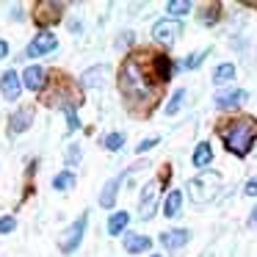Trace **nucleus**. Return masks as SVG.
<instances>
[{
	"label": "nucleus",
	"instance_id": "f257e3e1",
	"mask_svg": "<svg viewBox=\"0 0 257 257\" xmlns=\"http://www.w3.org/2000/svg\"><path fill=\"white\" fill-rule=\"evenodd\" d=\"M119 86H122V94L127 97L130 102H144L152 97L150 91V83H147V75L141 69L139 58H127L119 72Z\"/></svg>",
	"mask_w": 257,
	"mask_h": 257
},
{
	"label": "nucleus",
	"instance_id": "f03ea898",
	"mask_svg": "<svg viewBox=\"0 0 257 257\" xmlns=\"http://www.w3.org/2000/svg\"><path fill=\"white\" fill-rule=\"evenodd\" d=\"M254 122L251 119H240V122H232L227 130L221 133L224 144H227L229 152H235V155H246L251 147V139H254Z\"/></svg>",
	"mask_w": 257,
	"mask_h": 257
},
{
	"label": "nucleus",
	"instance_id": "7ed1b4c3",
	"mask_svg": "<svg viewBox=\"0 0 257 257\" xmlns=\"http://www.w3.org/2000/svg\"><path fill=\"white\" fill-rule=\"evenodd\" d=\"M218 188H221V177L216 172H202L199 177H194L188 183V194L194 205H207V202L216 199Z\"/></svg>",
	"mask_w": 257,
	"mask_h": 257
},
{
	"label": "nucleus",
	"instance_id": "20e7f679",
	"mask_svg": "<svg viewBox=\"0 0 257 257\" xmlns=\"http://www.w3.org/2000/svg\"><path fill=\"white\" fill-rule=\"evenodd\" d=\"M86 221H89V216L83 213V216H80L78 221H75L72 227L67 229V232H64L61 243H58V246H61V251H64V254H72V251L80 246V240H83V232H86Z\"/></svg>",
	"mask_w": 257,
	"mask_h": 257
},
{
	"label": "nucleus",
	"instance_id": "39448f33",
	"mask_svg": "<svg viewBox=\"0 0 257 257\" xmlns=\"http://www.w3.org/2000/svg\"><path fill=\"white\" fill-rule=\"evenodd\" d=\"M183 34V25H180V20H158L155 25H152V39L155 42H163V45H172L177 36Z\"/></svg>",
	"mask_w": 257,
	"mask_h": 257
},
{
	"label": "nucleus",
	"instance_id": "423d86ee",
	"mask_svg": "<svg viewBox=\"0 0 257 257\" xmlns=\"http://www.w3.org/2000/svg\"><path fill=\"white\" fill-rule=\"evenodd\" d=\"M158 180H152V183H147L144 188H141V202H139V216L144 218H152L155 216V205H158Z\"/></svg>",
	"mask_w": 257,
	"mask_h": 257
},
{
	"label": "nucleus",
	"instance_id": "0eeeda50",
	"mask_svg": "<svg viewBox=\"0 0 257 257\" xmlns=\"http://www.w3.org/2000/svg\"><path fill=\"white\" fill-rule=\"evenodd\" d=\"M0 91H3V97L6 100H17L20 91H23V78H20L14 69H9V72H3V78H0Z\"/></svg>",
	"mask_w": 257,
	"mask_h": 257
},
{
	"label": "nucleus",
	"instance_id": "6e6552de",
	"mask_svg": "<svg viewBox=\"0 0 257 257\" xmlns=\"http://www.w3.org/2000/svg\"><path fill=\"white\" fill-rule=\"evenodd\" d=\"M58 47V42H56V36L53 34H39L34 42L28 45V58H36V56H45V53H50V50H56Z\"/></svg>",
	"mask_w": 257,
	"mask_h": 257
},
{
	"label": "nucleus",
	"instance_id": "1a4fd4ad",
	"mask_svg": "<svg viewBox=\"0 0 257 257\" xmlns=\"http://www.w3.org/2000/svg\"><path fill=\"white\" fill-rule=\"evenodd\" d=\"M191 240V232L188 229H169V232H163L161 235V243L166 246L169 251H174V249H183L185 243Z\"/></svg>",
	"mask_w": 257,
	"mask_h": 257
},
{
	"label": "nucleus",
	"instance_id": "9d476101",
	"mask_svg": "<svg viewBox=\"0 0 257 257\" xmlns=\"http://www.w3.org/2000/svg\"><path fill=\"white\" fill-rule=\"evenodd\" d=\"M61 3H50V0H45V3H39L36 6V23L39 25H50V23H56L58 17H61Z\"/></svg>",
	"mask_w": 257,
	"mask_h": 257
},
{
	"label": "nucleus",
	"instance_id": "9b49d317",
	"mask_svg": "<svg viewBox=\"0 0 257 257\" xmlns=\"http://www.w3.org/2000/svg\"><path fill=\"white\" fill-rule=\"evenodd\" d=\"M31 122H34V108H20V111L12 113V119H9V130H12V133H25V130L31 127Z\"/></svg>",
	"mask_w": 257,
	"mask_h": 257
},
{
	"label": "nucleus",
	"instance_id": "f8f14e48",
	"mask_svg": "<svg viewBox=\"0 0 257 257\" xmlns=\"http://www.w3.org/2000/svg\"><path fill=\"white\" fill-rule=\"evenodd\" d=\"M23 86L31 91H39L42 86H45V69L42 67H28L23 72Z\"/></svg>",
	"mask_w": 257,
	"mask_h": 257
},
{
	"label": "nucleus",
	"instance_id": "ddd939ff",
	"mask_svg": "<svg viewBox=\"0 0 257 257\" xmlns=\"http://www.w3.org/2000/svg\"><path fill=\"white\" fill-rule=\"evenodd\" d=\"M152 246V240L147 238V235H124V251H130V254H139V251H147Z\"/></svg>",
	"mask_w": 257,
	"mask_h": 257
},
{
	"label": "nucleus",
	"instance_id": "4468645a",
	"mask_svg": "<svg viewBox=\"0 0 257 257\" xmlns=\"http://www.w3.org/2000/svg\"><path fill=\"white\" fill-rule=\"evenodd\" d=\"M102 83H105V67H91L80 75V86H86V89H94Z\"/></svg>",
	"mask_w": 257,
	"mask_h": 257
},
{
	"label": "nucleus",
	"instance_id": "2eb2a0df",
	"mask_svg": "<svg viewBox=\"0 0 257 257\" xmlns=\"http://www.w3.org/2000/svg\"><path fill=\"white\" fill-rule=\"evenodd\" d=\"M122 180L124 177H113V180L105 183V188H102V194H100V205L102 207H113V202H116V191H119V185H122Z\"/></svg>",
	"mask_w": 257,
	"mask_h": 257
},
{
	"label": "nucleus",
	"instance_id": "dca6fc26",
	"mask_svg": "<svg viewBox=\"0 0 257 257\" xmlns=\"http://www.w3.org/2000/svg\"><path fill=\"white\" fill-rule=\"evenodd\" d=\"M243 100H246V91L232 89V91H224V94H218V97H216V105H218V108H235V105H240Z\"/></svg>",
	"mask_w": 257,
	"mask_h": 257
},
{
	"label": "nucleus",
	"instance_id": "f3484780",
	"mask_svg": "<svg viewBox=\"0 0 257 257\" xmlns=\"http://www.w3.org/2000/svg\"><path fill=\"white\" fill-rule=\"evenodd\" d=\"M180 207H183V194H180V191H169L166 202H163V216L166 218L180 216Z\"/></svg>",
	"mask_w": 257,
	"mask_h": 257
},
{
	"label": "nucleus",
	"instance_id": "a211bd4d",
	"mask_svg": "<svg viewBox=\"0 0 257 257\" xmlns=\"http://www.w3.org/2000/svg\"><path fill=\"white\" fill-rule=\"evenodd\" d=\"M191 161H194V166H196V169H205L207 163L213 161V147H210V144H205V141H202V144H196L194 158H191Z\"/></svg>",
	"mask_w": 257,
	"mask_h": 257
},
{
	"label": "nucleus",
	"instance_id": "6ab92c4d",
	"mask_svg": "<svg viewBox=\"0 0 257 257\" xmlns=\"http://www.w3.org/2000/svg\"><path fill=\"white\" fill-rule=\"evenodd\" d=\"M130 224V216L124 210H119V213H113L111 218H108V235H119L124 227Z\"/></svg>",
	"mask_w": 257,
	"mask_h": 257
},
{
	"label": "nucleus",
	"instance_id": "aec40b11",
	"mask_svg": "<svg viewBox=\"0 0 257 257\" xmlns=\"http://www.w3.org/2000/svg\"><path fill=\"white\" fill-rule=\"evenodd\" d=\"M229 80H235V67L232 64H221V67H216V72H213V83L224 86V83H229Z\"/></svg>",
	"mask_w": 257,
	"mask_h": 257
},
{
	"label": "nucleus",
	"instance_id": "412c9836",
	"mask_svg": "<svg viewBox=\"0 0 257 257\" xmlns=\"http://www.w3.org/2000/svg\"><path fill=\"white\" fill-rule=\"evenodd\" d=\"M152 64H155L158 80H169V75H172V61H169L166 56H155V58H152Z\"/></svg>",
	"mask_w": 257,
	"mask_h": 257
},
{
	"label": "nucleus",
	"instance_id": "4be33fe9",
	"mask_svg": "<svg viewBox=\"0 0 257 257\" xmlns=\"http://www.w3.org/2000/svg\"><path fill=\"white\" fill-rule=\"evenodd\" d=\"M72 185H75V174L72 172H61V174L53 177V188L56 191H69Z\"/></svg>",
	"mask_w": 257,
	"mask_h": 257
},
{
	"label": "nucleus",
	"instance_id": "5701e85b",
	"mask_svg": "<svg viewBox=\"0 0 257 257\" xmlns=\"http://www.w3.org/2000/svg\"><path fill=\"white\" fill-rule=\"evenodd\" d=\"M183 100H185V89H177V91L172 94V100L166 102V116H174V113L183 108Z\"/></svg>",
	"mask_w": 257,
	"mask_h": 257
},
{
	"label": "nucleus",
	"instance_id": "b1692460",
	"mask_svg": "<svg viewBox=\"0 0 257 257\" xmlns=\"http://www.w3.org/2000/svg\"><path fill=\"white\" fill-rule=\"evenodd\" d=\"M102 147H105V150H111V152L122 150V147H124V136L122 133H108L105 139H102Z\"/></svg>",
	"mask_w": 257,
	"mask_h": 257
},
{
	"label": "nucleus",
	"instance_id": "393cba45",
	"mask_svg": "<svg viewBox=\"0 0 257 257\" xmlns=\"http://www.w3.org/2000/svg\"><path fill=\"white\" fill-rule=\"evenodd\" d=\"M169 14H174V17H183V14L191 12V3H185V0H169V6H166Z\"/></svg>",
	"mask_w": 257,
	"mask_h": 257
},
{
	"label": "nucleus",
	"instance_id": "a878e982",
	"mask_svg": "<svg viewBox=\"0 0 257 257\" xmlns=\"http://www.w3.org/2000/svg\"><path fill=\"white\" fill-rule=\"evenodd\" d=\"M64 113H67V122H69V130H78L80 127V119H78V113H75V108L69 105V102H64Z\"/></svg>",
	"mask_w": 257,
	"mask_h": 257
},
{
	"label": "nucleus",
	"instance_id": "bb28decb",
	"mask_svg": "<svg viewBox=\"0 0 257 257\" xmlns=\"http://www.w3.org/2000/svg\"><path fill=\"white\" fill-rule=\"evenodd\" d=\"M205 56H207V50L188 56V58H185V69H199V67H202V61H205Z\"/></svg>",
	"mask_w": 257,
	"mask_h": 257
},
{
	"label": "nucleus",
	"instance_id": "cd10ccee",
	"mask_svg": "<svg viewBox=\"0 0 257 257\" xmlns=\"http://www.w3.org/2000/svg\"><path fill=\"white\" fill-rule=\"evenodd\" d=\"M14 227H17V221H14L12 216H3V218H0V235H9Z\"/></svg>",
	"mask_w": 257,
	"mask_h": 257
},
{
	"label": "nucleus",
	"instance_id": "c85d7f7f",
	"mask_svg": "<svg viewBox=\"0 0 257 257\" xmlns=\"http://www.w3.org/2000/svg\"><path fill=\"white\" fill-rule=\"evenodd\" d=\"M155 144H158V139H144L139 147H136V152H147V150H152Z\"/></svg>",
	"mask_w": 257,
	"mask_h": 257
},
{
	"label": "nucleus",
	"instance_id": "c756f323",
	"mask_svg": "<svg viewBox=\"0 0 257 257\" xmlns=\"http://www.w3.org/2000/svg\"><path fill=\"white\" fill-rule=\"evenodd\" d=\"M243 194H246V196H257V177H251L249 183H246Z\"/></svg>",
	"mask_w": 257,
	"mask_h": 257
},
{
	"label": "nucleus",
	"instance_id": "7c9ffc66",
	"mask_svg": "<svg viewBox=\"0 0 257 257\" xmlns=\"http://www.w3.org/2000/svg\"><path fill=\"white\" fill-rule=\"evenodd\" d=\"M80 161V150L78 147H69V152H67V163H78Z\"/></svg>",
	"mask_w": 257,
	"mask_h": 257
},
{
	"label": "nucleus",
	"instance_id": "2f4dec72",
	"mask_svg": "<svg viewBox=\"0 0 257 257\" xmlns=\"http://www.w3.org/2000/svg\"><path fill=\"white\" fill-rule=\"evenodd\" d=\"M130 42H133V34H130V31H124V34H122V39H119L116 45H119V47H127Z\"/></svg>",
	"mask_w": 257,
	"mask_h": 257
},
{
	"label": "nucleus",
	"instance_id": "473e14b6",
	"mask_svg": "<svg viewBox=\"0 0 257 257\" xmlns=\"http://www.w3.org/2000/svg\"><path fill=\"white\" fill-rule=\"evenodd\" d=\"M6 56H9V45L0 39V58H6Z\"/></svg>",
	"mask_w": 257,
	"mask_h": 257
},
{
	"label": "nucleus",
	"instance_id": "72a5a7b5",
	"mask_svg": "<svg viewBox=\"0 0 257 257\" xmlns=\"http://www.w3.org/2000/svg\"><path fill=\"white\" fill-rule=\"evenodd\" d=\"M249 224H251V227H257V207L251 210V216H249Z\"/></svg>",
	"mask_w": 257,
	"mask_h": 257
},
{
	"label": "nucleus",
	"instance_id": "f704fd0d",
	"mask_svg": "<svg viewBox=\"0 0 257 257\" xmlns=\"http://www.w3.org/2000/svg\"><path fill=\"white\" fill-rule=\"evenodd\" d=\"M152 257H161V254H152Z\"/></svg>",
	"mask_w": 257,
	"mask_h": 257
}]
</instances>
